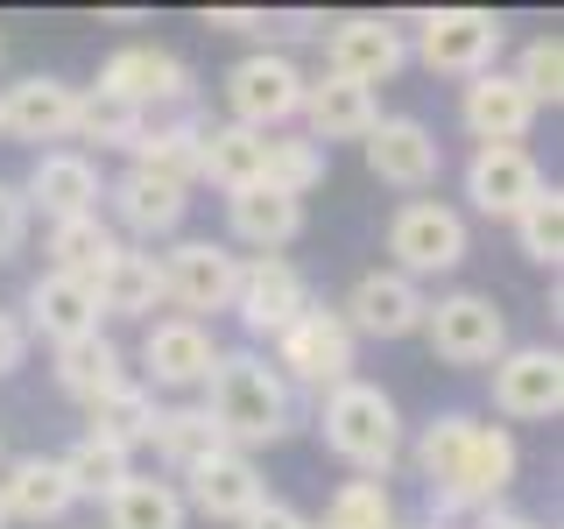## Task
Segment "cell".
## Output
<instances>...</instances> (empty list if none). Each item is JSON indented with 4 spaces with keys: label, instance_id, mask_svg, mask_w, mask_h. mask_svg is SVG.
Returning <instances> with one entry per match:
<instances>
[{
    "label": "cell",
    "instance_id": "cell-35",
    "mask_svg": "<svg viewBox=\"0 0 564 529\" xmlns=\"http://www.w3.org/2000/svg\"><path fill=\"white\" fill-rule=\"evenodd\" d=\"M149 445L163 452V466L191 473V466H205L212 452H226V438L212 431V417L191 402V410H163V417H155V438H149Z\"/></svg>",
    "mask_w": 564,
    "mask_h": 529
},
{
    "label": "cell",
    "instance_id": "cell-25",
    "mask_svg": "<svg viewBox=\"0 0 564 529\" xmlns=\"http://www.w3.org/2000/svg\"><path fill=\"white\" fill-rule=\"evenodd\" d=\"M106 198H113V219L128 226V234H141V240H163V234H176V226H184V212H191L184 191L163 184V176H149V170L113 176V184H106Z\"/></svg>",
    "mask_w": 564,
    "mask_h": 529
},
{
    "label": "cell",
    "instance_id": "cell-43",
    "mask_svg": "<svg viewBox=\"0 0 564 529\" xmlns=\"http://www.w3.org/2000/svg\"><path fill=\"white\" fill-rule=\"evenodd\" d=\"M240 529H317V522L304 516V508H290V501H261Z\"/></svg>",
    "mask_w": 564,
    "mask_h": 529
},
{
    "label": "cell",
    "instance_id": "cell-38",
    "mask_svg": "<svg viewBox=\"0 0 564 529\" xmlns=\"http://www.w3.org/2000/svg\"><path fill=\"white\" fill-rule=\"evenodd\" d=\"M516 240H522L529 261H543V269H557V261H564V191L557 184H543L536 198L516 212Z\"/></svg>",
    "mask_w": 564,
    "mask_h": 529
},
{
    "label": "cell",
    "instance_id": "cell-27",
    "mask_svg": "<svg viewBox=\"0 0 564 529\" xmlns=\"http://www.w3.org/2000/svg\"><path fill=\"white\" fill-rule=\"evenodd\" d=\"M261 155H269V134L240 128V120H205V134H198V176H212L226 198L247 191V184H261Z\"/></svg>",
    "mask_w": 564,
    "mask_h": 529
},
{
    "label": "cell",
    "instance_id": "cell-12",
    "mask_svg": "<svg viewBox=\"0 0 564 529\" xmlns=\"http://www.w3.org/2000/svg\"><path fill=\"white\" fill-rule=\"evenodd\" d=\"M410 64V43H402V29L388 22V14H346L339 29L325 35V71L346 85H388L395 71Z\"/></svg>",
    "mask_w": 564,
    "mask_h": 529
},
{
    "label": "cell",
    "instance_id": "cell-16",
    "mask_svg": "<svg viewBox=\"0 0 564 529\" xmlns=\"http://www.w3.org/2000/svg\"><path fill=\"white\" fill-rule=\"evenodd\" d=\"M536 191H543V170H536V155H529L522 141H487V149H473V163H466L473 212H487V219H516Z\"/></svg>",
    "mask_w": 564,
    "mask_h": 529
},
{
    "label": "cell",
    "instance_id": "cell-5",
    "mask_svg": "<svg viewBox=\"0 0 564 529\" xmlns=\"http://www.w3.org/2000/svg\"><path fill=\"white\" fill-rule=\"evenodd\" d=\"M423 339L452 367H494L508 353V311L487 290H452L437 304H423Z\"/></svg>",
    "mask_w": 564,
    "mask_h": 529
},
{
    "label": "cell",
    "instance_id": "cell-3",
    "mask_svg": "<svg viewBox=\"0 0 564 529\" xmlns=\"http://www.w3.org/2000/svg\"><path fill=\"white\" fill-rule=\"evenodd\" d=\"M317 431L346 466H360V481H381L402 458V410L375 381H339L332 396H317Z\"/></svg>",
    "mask_w": 564,
    "mask_h": 529
},
{
    "label": "cell",
    "instance_id": "cell-26",
    "mask_svg": "<svg viewBox=\"0 0 564 529\" xmlns=\"http://www.w3.org/2000/svg\"><path fill=\"white\" fill-rule=\"evenodd\" d=\"M120 255V234L99 219V212H85V219H57L50 226V276L78 282V290H99V276L113 269Z\"/></svg>",
    "mask_w": 564,
    "mask_h": 529
},
{
    "label": "cell",
    "instance_id": "cell-22",
    "mask_svg": "<svg viewBox=\"0 0 564 529\" xmlns=\"http://www.w3.org/2000/svg\"><path fill=\"white\" fill-rule=\"evenodd\" d=\"M296 114L311 120V141L317 149H332V141H367L381 120V99L367 93V85H346V78H304V106Z\"/></svg>",
    "mask_w": 564,
    "mask_h": 529
},
{
    "label": "cell",
    "instance_id": "cell-29",
    "mask_svg": "<svg viewBox=\"0 0 564 529\" xmlns=\"http://www.w3.org/2000/svg\"><path fill=\"white\" fill-rule=\"evenodd\" d=\"M120 381H128V360H120V346L106 339V332L57 346V388H64L70 402H85V410H93V402H99V396H113Z\"/></svg>",
    "mask_w": 564,
    "mask_h": 529
},
{
    "label": "cell",
    "instance_id": "cell-15",
    "mask_svg": "<svg viewBox=\"0 0 564 529\" xmlns=\"http://www.w3.org/2000/svg\"><path fill=\"white\" fill-rule=\"evenodd\" d=\"M360 149H367V170H375L381 184H395V191H431L437 170H445L437 134L423 128V120H410V114H381Z\"/></svg>",
    "mask_w": 564,
    "mask_h": 529
},
{
    "label": "cell",
    "instance_id": "cell-44",
    "mask_svg": "<svg viewBox=\"0 0 564 529\" xmlns=\"http://www.w3.org/2000/svg\"><path fill=\"white\" fill-rule=\"evenodd\" d=\"M22 360H29V332H22L14 311H0V375H14Z\"/></svg>",
    "mask_w": 564,
    "mask_h": 529
},
{
    "label": "cell",
    "instance_id": "cell-28",
    "mask_svg": "<svg viewBox=\"0 0 564 529\" xmlns=\"http://www.w3.org/2000/svg\"><path fill=\"white\" fill-rule=\"evenodd\" d=\"M226 219H234V240L261 247V255H275V247H290L296 234H304V205L282 198V191H269V184L234 191V198H226Z\"/></svg>",
    "mask_w": 564,
    "mask_h": 529
},
{
    "label": "cell",
    "instance_id": "cell-40",
    "mask_svg": "<svg viewBox=\"0 0 564 529\" xmlns=\"http://www.w3.org/2000/svg\"><path fill=\"white\" fill-rule=\"evenodd\" d=\"M508 78L529 93V106H557L564 99V43H557V35H529Z\"/></svg>",
    "mask_w": 564,
    "mask_h": 529
},
{
    "label": "cell",
    "instance_id": "cell-9",
    "mask_svg": "<svg viewBox=\"0 0 564 529\" xmlns=\"http://www.w3.org/2000/svg\"><path fill=\"white\" fill-rule=\"evenodd\" d=\"M311 304H317V296H311V282H304V269H296L290 255H254V261H240L234 311H240V325L254 332V339H282V332H290Z\"/></svg>",
    "mask_w": 564,
    "mask_h": 529
},
{
    "label": "cell",
    "instance_id": "cell-7",
    "mask_svg": "<svg viewBox=\"0 0 564 529\" xmlns=\"http://www.w3.org/2000/svg\"><path fill=\"white\" fill-rule=\"evenodd\" d=\"M163 261V304H176V317L205 325V311H234L240 290V255L219 240H176Z\"/></svg>",
    "mask_w": 564,
    "mask_h": 529
},
{
    "label": "cell",
    "instance_id": "cell-2",
    "mask_svg": "<svg viewBox=\"0 0 564 529\" xmlns=\"http://www.w3.org/2000/svg\"><path fill=\"white\" fill-rule=\"evenodd\" d=\"M198 410L212 417V431L226 438V452L254 458L261 445H282V438H290L296 396H290V381H282L261 353H219Z\"/></svg>",
    "mask_w": 564,
    "mask_h": 529
},
{
    "label": "cell",
    "instance_id": "cell-33",
    "mask_svg": "<svg viewBox=\"0 0 564 529\" xmlns=\"http://www.w3.org/2000/svg\"><path fill=\"white\" fill-rule=\"evenodd\" d=\"M155 417H163V410H155L149 388H141V381H120L113 396L93 402V431H85V438H106V445H120V452L134 458V445H149V438H155Z\"/></svg>",
    "mask_w": 564,
    "mask_h": 529
},
{
    "label": "cell",
    "instance_id": "cell-46",
    "mask_svg": "<svg viewBox=\"0 0 564 529\" xmlns=\"http://www.w3.org/2000/svg\"><path fill=\"white\" fill-rule=\"evenodd\" d=\"M0 529H8V508H0Z\"/></svg>",
    "mask_w": 564,
    "mask_h": 529
},
{
    "label": "cell",
    "instance_id": "cell-11",
    "mask_svg": "<svg viewBox=\"0 0 564 529\" xmlns=\"http://www.w3.org/2000/svg\"><path fill=\"white\" fill-rule=\"evenodd\" d=\"M423 304H431V296H423V282L395 276V269H367L346 290L339 317H346L352 339H410V332H423Z\"/></svg>",
    "mask_w": 564,
    "mask_h": 529
},
{
    "label": "cell",
    "instance_id": "cell-42",
    "mask_svg": "<svg viewBox=\"0 0 564 529\" xmlns=\"http://www.w3.org/2000/svg\"><path fill=\"white\" fill-rule=\"evenodd\" d=\"M29 240V205H22V184H0V255Z\"/></svg>",
    "mask_w": 564,
    "mask_h": 529
},
{
    "label": "cell",
    "instance_id": "cell-45",
    "mask_svg": "<svg viewBox=\"0 0 564 529\" xmlns=\"http://www.w3.org/2000/svg\"><path fill=\"white\" fill-rule=\"evenodd\" d=\"M473 529H543V522H529V516H508V508H487Z\"/></svg>",
    "mask_w": 564,
    "mask_h": 529
},
{
    "label": "cell",
    "instance_id": "cell-10",
    "mask_svg": "<svg viewBox=\"0 0 564 529\" xmlns=\"http://www.w3.org/2000/svg\"><path fill=\"white\" fill-rule=\"evenodd\" d=\"M226 106H234L240 128L269 134L282 120H296V106H304V71L282 57V50H254V57H240L226 71Z\"/></svg>",
    "mask_w": 564,
    "mask_h": 529
},
{
    "label": "cell",
    "instance_id": "cell-34",
    "mask_svg": "<svg viewBox=\"0 0 564 529\" xmlns=\"http://www.w3.org/2000/svg\"><path fill=\"white\" fill-rule=\"evenodd\" d=\"M261 184L304 205L311 191L325 184V149H317L311 134H269V155H261Z\"/></svg>",
    "mask_w": 564,
    "mask_h": 529
},
{
    "label": "cell",
    "instance_id": "cell-4",
    "mask_svg": "<svg viewBox=\"0 0 564 529\" xmlns=\"http://www.w3.org/2000/svg\"><path fill=\"white\" fill-rule=\"evenodd\" d=\"M352 353H360V339L346 332V317L332 311V304H311V311L275 339V360H269V367H275L290 388H317V396H332L339 381H352Z\"/></svg>",
    "mask_w": 564,
    "mask_h": 529
},
{
    "label": "cell",
    "instance_id": "cell-30",
    "mask_svg": "<svg viewBox=\"0 0 564 529\" xmlns=\"http://www.w3.org/2000/svg\"><path fill=\"white\" fill-rule=\"evenodd\" d=\"M184 522H191L184 494L170 481H155V473H128L106 494V529H184Z\"/></svg>",
    "mask_w": 564,
    "mask_h": 529
},
{
    "label": "cell",
    "instance_id": "cell-32",
    "mask_svg": "<svg viewBox=\"0 0 564 529\" xmlns=\"http://www.w3.org/2000/svg\"><path fill=\"white\" fill-rule=\"evenodd\" d=\"M198 134H205V120H163V128H141L134 170L163 176V184H176V191H191V184H198Z\"/></svg>",
    "mask_w": 564,
    "mask_h": 529
},
{
    "label": "cell",
    "instance_id": "cell-39",
    "mask_svg": "<svg viewBox=\"0 0 564 529\" xmlns=\"http://www.w3.org/2000/svg\"><path fill=\"white\" fill-rule=\"evenodd\" d=\"M317 529H395V501H388V481H346L325 501V522Z\"/></svg>",
    "mask_w": 564,
    "mask_h": 529
},
{
    "label": "cell",
    "instance_id": "cell-21",
    "mask_svg": "<svg viewBox=\"0 0 564 529\" xmlns=\"http://www.w3.org/2000/svg\"><path fill=\"white\" fill-rule=\"evenodd\" d=\"M458 120H466V134L487 149V141H522L536 128V106H529V93L508 71H480V78H466V93H458Z\"/></svg>",
    "mask_w": 564,
    "mask_h": 529
},
{
    "label": "cell",
    "instance_id": "cell-14",
    "mask_svg": "<svg viewBox=\"0 0 564 529\" xmlns=\"http://www.w3.org/2000/svg\"><path fill=\"white\" fill-rule=\"evenodd\" d=\"M99 85L113 99H128L141 120L155 114V106H184L191 99V64L176 57V50H155V43H128V50H113L99 71Z\"/></svg>",
    "mask_w": 564,
    "mask_h": 529
},
{
    "label": "cell",
    "instance_id": "cell-18",
    "mask_svg": "<svg viewBox=\"0 0 564 529\" xmlns=\"http://www.w3.org/2000/svg\"><path fill=\"white\" fill-rule=\"evenodd\" d=\"M99 198H106L99 163H93V155H78V149H43V155H35V170H29V184H22V205L43 212L50 226L99 212Z\"/></svg>",
    "mask_w": 564,
    "mask_h": 529
},
{
    "label": "cell",
    "instance_id": "cell-19",
    "mask_svg": "<svg viewBox=\"0 0 564 529\" xmlns=\"http://www.w3.org/2000/svg\"><path fill=\"white\" fill-rule=\"evenodd\" d=\"M219 339H212L205 325H191V317H155L149 339H141V367H149L155 388H205L212 367H219Z\"/></svg>",
    "mask_w": 564,
    "mask_h": 529
},
{
    "label": "cell",
    "instance_id": "cell-13",
    "mask_svg": "<svg viewBox=\"0 0 564 529\" xmlns=\"http://www.w3.org/2000/svg\"><path fill=\"white\" fill-rule=\"evenodd\" d=\"M494 410L516 423H543L564 410V353L557 346H508L494 360Z\"/></svg>",
    "mask_w": 564,
    "mask_h": 529
},
{
    "label": "cell",
    "instance_id": "cell-17",
    "mask_svg": "<svg viewBox=\"0 0 564 529\" xmlns=\"http://www.w3.org/2000/svg\"><path fill=\"white\" fill-rule=\"evenodd\" d=\"M184 508H198L212 522H247L261 501H269V481H261V466L247 452H212L205 466L184 473Z\"/></svg>",
    "mask_w": 564,
    "mask_h": 529
},
{
    "label": "cell",
    "instance_id": "cell-6",
    "mask_svg": "<svg viewBox=\"0 0 564 529\" xmlns=\"http://www.w3.org/2000/svg\"><path fill=\"white\" fill-rule=\"evenodd\" d=\"M501 43H508V29L487 8L416 14V57H423V71H445V78H480V71H494Z\"/></svg>",
    "mask_w": 564,
    "mask_h": 529
},
{
    "label": "cell",
    "instance_id": "cell-23",
    "mask_svg": "<svg viewBox=\"0 0 564 529\" xmlns=\"http://www.w3.org/2000/svg\"><path fill=\"white\" fill-rule=\"evenodd\" d=\"M70 481H64V466L57 458H43V452H29V458H8V473H0V508H8V522H64L70 516Z\"/></svg>",
    "mask_w": 564,
    "mask_h": 529
},
{
    "label": "cell",
    "instance_id": "cell-1",
    "mask_svg": "<svg viewBox=\"0 0 564 529\" xmlns=\"http://www.w3.org/2000/svg\"><path fill=\"white\" fill-rule=\"evenodd\" d=\"M416 473L431 481L437 516H487V508H501V494L516 487L522 452H516V438H508L501 423H480V417L452 410V417L423 423Z\"/></svg>",
    "mask_w": 564,
    "mask_h": 529
},
{
    "label": "cell",
    "instance_id": "cell-37",
    "mask_svg": "<svg viewBox=\"0 0 564 529\" xmlns=\"http://www.w3.org/2000/svg\"><path fill=\"white\" fill-rule=\"evenodd\" d=\"M141 128H149V120H141L128 99H113L106 85H93V93H78V128H70V134L99 141V149H134V141H141Z\"/></svg>",
    "mask_w": 564,
    "mask_h": 529
},
{
    "label": "cell",
    "instance_id": "cell-8",
    "mask_svg": "<svg viewBox=\"0 0 564 529\" xmlns=\"http://www.w3.org/2000/svg\"><path fill=\"white\" fill-rule=\"evenodd\" d=\"M388 255H395V276H410V282L452 276L466 261V219L437 198H410L388 219Z\"/></svg>",
    "mask_w": 564,
    "mask_h": 529
},
{
    "label": "cell",
    "instance_id": "cell-20",
    "mask_svg": "<svg viewBox=\"0 0 564 529\" xmlns=\"http://www.w3.org/2000/svg\"><path fill=\"white\" fill-rule=\"evenodd\" d=\"M78 128V85L64 78H22L0 93V134L14 141H70Z\"/></svg>",
    "mask_w": 564,
    "mask_h": 529
},
{
    "label": "cell",
    "instance_id": "cell-36",
    "mask_svg": "<svg viewBox=\"0 0 564 529\" xmlns=\"http://www.w3.org/2000/svg\"><path fill=\"white\" fill-rule=\"evenodd\" d=\"M57 466H64V481H70V494H78V501H106V494H113V487L134 473V458L120 452V445H106V438H78V445H70Z\"/></svg>",
    "mask_w": 564,
    "mask_h": 529
},
{
    "label": "cell",
    "instance_id": "cell-24",
    "mask_svg": "<svg viewBox=\"0 0 564 529\" xmlns=\"http://www.w3.org/2000/svg\"><path fill=\"white\" fill-rule=\"evenodd\" d=\"M22 332H43L50 346H70V339H93L99 332V296L93 290H78V282H64V276H35L29 282V304H22Z\"/></svg>",
    "mask_w": 564,
    "mask_h": 529
},
{
    "label": "cell",
    "instance_id": "cell-41",
    "mask_svg": "<svg viewBox=\"0 0 564 529\" xmlns=\"http://www.w3.org/2000/svg\"><path fill=\"white\" fill-rule=\"evenodd\" d=\"M212 29H240V35H311L304 14H296V22H275V14H261V8H212Z\"/></svg>",
    "mask_w": 564,
    "mask_h": 529
},
{
    "label": "cell",
    "instance_id": "cell-31",
    "mask_svg": "<svg viewBox=\"0 0 564 529\" xmlns=\"http://www.w3.org/2000/svg\"><path fill=\"white\" fill-rule=\"evenodd\" d=\"M93 296H99V311H113V317H149L163 304V261L141 255V247H120Z\"/></svg>",
    "mask_w": 564,
    "mask_h": 529
}]
</instances>
